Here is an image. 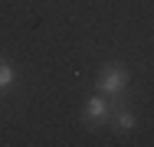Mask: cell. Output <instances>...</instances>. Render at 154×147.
<instances>
[{"label":"cell","mask_w":154,"mask_h":147,"mask_svg":"<svg viewBox=\"0 0 154 147\" xmlns=\"http://www.w3.org/2000/svg\"><path fill=\"white\" fill-rule=\"evenodd\" d=\"M108 128H112L115 134H131V131L138 128V115H134V108H131L128 101H122V105H112Z\"/></svg>","instance_id":"3"},{"label":"cell","mask_w":154,"mask_h":147,"mask_svg":"<svg viewBox=\"0 0 154 147\" xmlns=\"http://www.w3.org/2000/svg\"><path fill=\"white\" fill-rule=\"evenodd\" d=\"M13 82H17V69H13L7 59L0 56V95H3V92H10V88H13Z\"/></svg>","instance_id":"4"},{"label":"cell","mask_w":154,"mask_h":147,"mask_svg":"<svg viewBox=\"0 0 154 147\" xmlns=\"http://www.w3.org/2000/svg\"><path fill=\"white\" fill-rule=\"evenodd\" d=\"M95 92H102V95H128L131 92V72H128V65L122 62H105L98 72H95Z\"/></svg>","instance_id":"1"},{"label":"cell","mask_w":154,"mask_h":147,"mask_svg":"<svg viewBox=\"0 0 154 147\" xmlns=\"http://www.w3.org/2000/svg\"><path fill=\"white\" fill-rule=\"evenodd\" d=\"M108 115H112V101H108V95H102V92H95L92 98L85 101V108H82V124L85 128H105L108 124Z\"/></svg>","instance_id":"2"}]
</instances>
